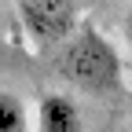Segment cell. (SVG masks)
<instances>
[{"instance_id":"obj_1","label":"cell","mask_w":132,"mask_h":132,"mask_svg":"<svg viewBox=\"0 0 132 132\" xmlns=\"http://www.w3.org/2000/svg\"><path fill=\"white\" fill-rule=\"evenodd\" d=\"M62 73L70 85H77L81 92H92V95H106L118 88L121 81V59L114 52V44L103 37L99 29H81L70 37L62 52Z\"/></svg>"},{"instance_id":"obj_2","label":"cell","mask_w":132,"mask_h":132,"mask_svg":"<svg viewBox=\"0 0 132 132\" xmlns=\"http://www.w3.org/2000/svg\"><path fill=\"white\" fill-rule=\"evenodd\" d=\"M15 4H19V15H22L26 29H29L37 40L70 37L77 0H15Z\"/></svg>"},{"instance_id":"obj_3","label":"cell","mask_w":132,"mask_h":132,"mask_svg":"<svg viewBox=\"0 0 132 132\" xmlns=\"http://www.w3.org/2000/svg\"><path fill=\"white\" fill-rule=\"evenodd\" d=\"M37 132H85L81 110L70 95H44L37 103Z\"/></svg>"},{"instance_id":"obj_4","label":"cell","mask_w":132,"mask_h":132,"mask_svg":"<svg viewBox=\"0 0 132 132\" xmlns=\"http://www.w3.org/2000/svg\"><path fill=\"white\" fill-rule=\"evenodd\" d=\"M0 132H29V114L22 99L7 88H0Z\"/></svg>"},{"instance_id":"obj_5","label":"cell","mask_w":132,"mask_h":132,"mask_svg":"<svg viewBox=\"0 0 132 132\" xmlns=\"http://www.w3.org/2000/svg\"><path fill=\"white\" fill-rule=\"evenodd\" d=\"M125 37H128V44H132V11H128V19H125Z\"/></svg>"}]
</instances>
